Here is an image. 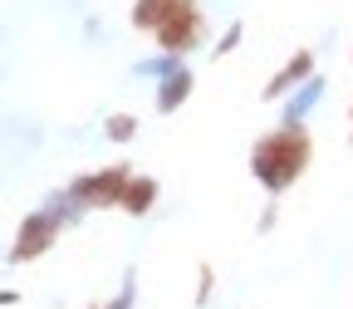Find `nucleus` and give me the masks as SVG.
<instances>
[{
	"label": "nucleus",
	"instance_id": "1",
	"mask_svg": "<svg viewBox=\"0 0 353 309\" xmlns=\"http://www.w3.org/2000/svg\"><path fill=\"white\" fill-rule=\"evenodd\" d=\"M309 162H314V138H309L304 123H285L265 138H255L250 148V177L265 192H290L309 172Z\"/></svg>",
	"mask_w": 353,
	"mask_h": 309
},
{
	"label": "nucleus",
	"instance_id": "2",
	"mask_svg": "<svg viewBox=\"0 0 353 309\" xmlns=\"http://www.w3.org/2000/svg\"><path fill=\"white\" fill-rule=\"evenodd\" d=\"M128 167H103V172H88V177H74L69 182V201L74 206H88V211H108L123 201V187H128Z\"/></svg>",
	"mask_w": 353,
	"mask_h": 309
},
{
	"label": "nucleus",
	"instance_id": "3",
	"mask_svg": "<svg viewBox=\"0 0 353 309\" xmlns=\"http://www.w3.org/2000/svg\"><path fill=\"white\" fill-rule=\"evenodd\" d=\"M152 39H157V50H162V54H172V59L192 54L196 44L206 39V15L196 10V0H187V6L176 10V15H172V20H167V25L152 34Z\"/></svg>",
	"mask_w": 353,
	"mask_h": 309
},
{
	"label": "nucleus",
	"instance_id": "4",
	"mask_svg": "<svg viewBox=\"0 0 353 309\" xmlns=\"http://www.w3.org/2000/svg\"><path fill=\"white\" fill-rule=\"evenodd\" d=\"M59 241V216L54 211H34L20 221V231H15V246H10V260H39L44 250H50Z\"/></svg>",
	"mask_w": 353,
	"mask_h": 309
},
{
	"label": "nucleus",
	"instance_id": "5",
	"mask_svg": "<svg viewBox=\"0 0 353 309\" xmlns=\"http://www.w3.org/2000/svg\"><path fill=\"white\" fill-rule=\"evenodd\" d=\"M309 74H314V50H294V59L270 79V83H265V99H280V94H290V88L299 83V79H309Z\"/></svg>",
	"mask_w": 353,
	"mask_h": 309
},
{
	"label": "nucleus",
	"instance_id": "6",
	"mask_svg": "<svg viewBox=\"0 0 353 309\" xmlns=\"http://www.w3.org/2000/svg\"><path fill=\"white\" fill-rule=\"evenodd\" d=\"M187 0H138L132 6V30H148V34H157L176 10H182Z\"/></svg>",
	"mask_w": 353,
	"mask_h": 309
},
{
	"label": "nucleus",
	"instance_id": "7",
	"mask_svg": "<svg viewBox=\"0 0 353 309\" xmlns=\"http://www.w3.org/2000/svg\"><path fill=\"white\" fill-rule=\"evenodd\" d=\"M152 206H157V182H152V177H128L118 211H128V216H148Z\"/></svg>",
	"mask_w": 353,
	"mask_h": 309
},
{
	"label": "nucleus",
	"instance_id": "8",
	"mask_svg": "<svg viewBox=\"0 0 353 309\" xmlns=\"http://www.w3.org/2000/svg\"><path fill=\"white\" fill-rule=\"evenodd\" d=\"M187 99H192V74H187V69H176V74H167V79H162V88H157V113L182 108Z\"/></svg>",
	"mask_w": 353,
	"mask_h": 309
},
{
	"label": "nucleus",
	"instance_id": "9",
	"mask_svg": "<svg viewBox=\"0 0 353 309\" xmlns=\"http://www.w3.org/2000/svg\"><path fill=\"white\" fill-rule=\"evenodd\" d=\"M103 128H108L113 143H132V138H138V118H128V113H113Z\"/></svg>",
	"mask_w": 353,
	"mask_h": 309
},
{
	"label": "nucleus",
	"instance_id": "10",
	"mask_svg": "<svg viewBox=\"0 0 353 309\" xmlns=\"http://www.w3.org/2000/svg\"><path fill=\"white\" fill-rule=\"evenodd\" d=\"M236 44H241V25H231L226 34H221V44H216V54H231Z\"/></svg>",
	"mask_w": 353,
	"mask_h": 309
},
{
	"label": "nucleus",
	"instance_id": "11",
	"mask_svg": "<svg viewBox=\"0 0 353 309\" xmlns=\"http://www.w3.org/2000/svg\"><path fill=\"white\" fill-rule=\"evenodd\" d=\"M348 123H353V108H348Z\"/></svg>",
	"mask_w": 353,
	"mask_h": 309
}]
</instances>
